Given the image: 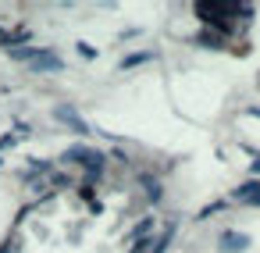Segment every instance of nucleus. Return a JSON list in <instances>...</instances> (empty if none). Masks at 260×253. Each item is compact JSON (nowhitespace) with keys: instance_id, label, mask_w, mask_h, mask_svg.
Here are the masks:
<instances>
[{"instance_id":"19","label":"nucleus","mask_w":260,"mask_h":253,"mask_svg":"<svg viewBox=\"0 0 260 253\" xmlns=\"http://www.w3.org/2000/svg\"><path fill=\"white\" fill-rule=\"evenodd\" d=\"M15 249H18V246H15V239H8L4 246H0V253H15Z\"/></svg>"},{"instance_id":"21","label":"nucleus","mask_w":260,"mask_h":253,"mask_svg":"<svg viewBox=\"0 0 260 253\" xmlns=\"http://www.w3.org/2000/svg\"><path fill=\"white\" fill-rule=\"evenodd\" d=\"M246 114H253V118H260V107H249V111H246Z\"/></svg>"},{"instance_id":"13","label":"nucleus","mask_w":260,"mask_h":253,"mask_svg":"<svg viewBox=\"0 0 260 253\" xmlns=\"http://www.w3.org/2000/svg\"><path fill=\"white\" fill-rule=\"evenodd\" d=\"M224 207H228V200H214V203H207L196 217H200V221H207V217H214V214H217V210H224Z\"/></svg>"},{"instance_id":"22","label":"nucleus","mask_w":260,"mask_h":253,"mask_svg":"<svg viewBox=\"0 0 260 253\" xmlns=\"http://www.w3.org/2000/svg\"><path fill=\"white\" fill-rule=\"evenodd\" d=\"M0 168H4V157H0Z\"/></svg>"},{"instance_id":"17","label":"nucleus","mask_w":260,"mask_h":253,"mask_svg":"<svg viewBox=\"0 0 260 253\" xmlns=\"http://www.w3.org/2000/svg\"><path fill=\"white\" fill-rule=\"evenodd\" d=\"M75 193H79V200H86V203H93V196H96V189H93V185H79Z\"/></svg>"},{"instance_id":"1","label":"nucleus","mask_w":260,"mask_h":253,"mask_svg":"<svg viewBox=\"0 0 260 253\" xmlns=\"http://www.w3.org/2000/svg\"><path fill=\"white\" fill-rule=\"evenodd\" d=\"M57 164H61V168H75V164H79L82 171H104V168H107V153H104V150H96V146L75 143V146L61 150Z\"/></svg>"},{"instance_id":"9","label":"nucleus","mask_w":260,"mask_h":253,"mask_svg":"<svg viewBox=\"0 0 260 253\" xmlns=\"http://www.w3.org/2000/svg\"><path fill=\"white\" fill-rule=\"evenodd\" d=\"M175 232H178V221H171L157 239H150V249L146 253H168V246H171V239H175Z\"/></svg>"},{"instance_id":"11","label":"nucleus","mask_w":260,"mask_h":253,"mask_svg":"<svg viewBox=\"0 0 260 253\" xmlns=\"http://www.w3.org/2000/svg\"><path fill=\"white\" fill-rule=\"evenodd\" d=\"M253 193H260V178H249V182L235 185V189H232V200H235V203H246Z\"/></svg>"},{"instance_id":"4","label":"nucleus","mask_w":260,"mask_h":253,"mask_svg":"<svg viewBox=\"0 0 260 253\" xmlns=\"http://www.w3.org/2000/svg\"><path fill=\"white\" fill-rule=\"evenodd\" d=\"M253 246V239L246 235V232H235V228H224L221 235H217V249L221 253H246Z\"/></svg>"},{"instance_id":"8","label":"nucleus","mask_w":260,"mask_h":253,"mask_svg":"<svg viewBox=\"0 0 260 253\" xmlns=\"http://www.w3.org/2000/svg\"><path fill=\"white\" fill-rule=\"evenodd\" d=\"M150 61H157V54H153V50H132V54H125V57L118 61V68H121V72H128V68H139V65H150Z\"/></svg>"},{"instance_id":"10","label":"nucleus","mask_w":260,"mask_h":253,"mask_svg":"<svg viewBox=\"0 0 260 253\" xmlns=\"http://www.w3.org/2000/svg\"><path fill=\"white\" fill-rule=\"evenodd\" d=\"M72 182H75V178H72L64 168H54V171L47 175V185H50V189H57V193H61V189H72Z\"/></svg>"},{"instance_id":"5","label":"nucleus","mask_w":260,"mask_h":253,"mask_svg":"<svg viewBox=\"0 0 260 253\" xmlns=\"http://www.w3.org/2000/svg\"><path fill=\"white\" fill-rule=\"evenodd\" d=\"M136 182L143 185V193H146V200H150L153 207L164 200V182H160V175H153V171H139Z\"/></svg>"},{"instance_id":"20","label":"nucleus","mask_w":260,"mask_h":253,"mask_svg":"<svg viewBox=\"0 0 260 253\" xmlns=\"http://www.w3.org/2000/svg\"><path fill=\"white\" fill-rule=\"evenodd\" d=\"M249 171H253V175H260V153L253 157V164H249Z\"/></svg>"},{"instance_id":"16","label":"nucleus","mask_w":260,"mask_h":253,"mask_svg":"<svg viewBox=\"0 0 260 253\" xmlns=\"http://www.w3.org/2000/svg\"><path fill=\"white\" fill-rule=\"evenodd\" d=\"M15 136H18V139H29V136H32V125H25V121H15Z\"/></svg>"},{"instance_id":"7","label":"nucleus","mask_w":260,"mask_h":253,"mask_svg":"<svg viewBox=\"0 0 260 253\" xmlns=\"http://www.w3.org/2000/svg\"><path fill=\"white\" fill-rule=\"evenodd\" d=\"M192 43L203 47V50H224V47H228V40L217 36V33H210V29H200V33L192 36Z\"/></svg>"},{"instance_id":"6","label":"nucleus","mask_w":260,"mask_h":253,"mask_svg":"<svg viewBox=\"0 0 260 253\" xmlns=\"http://www.w3.org/2000/svg\"><path fill=\"white\" fill-rule=\"evenodd\" d=\"M32 43V33L22 25V29H0V47L4 50H15V47H29Z\"/></svg>"},{"instance_id":"12","label":"nucleus","mask_w":260,"mask_h":253,"mask_svg":"<svg viewBox=\"0 0 260 253\" xmlns=\"http://www.w3.org/2000/svg\"><path fill=\"white\" fill-rule=\"evenodd\" d=\"M36 54H40V47H32V43H29V47H15V50H8V57L18 61V65H29Z\"/></svg>"},{"instance_id":"3","label":"nucleus","mask_w":260,"mask_h":253,"mask_svg":"<svg viewBox=\"0 0 260 253\" xmlns=\"http://www.w3.org/2000/svg\"><path fill=\"white\" fill-rule=\"evenodd\" d=\"M50 72H64V61H61V54L40 47V54L29 61V75H50Z\"/></svg>"},{"instance_id":"18","label":"nucleus","mask_w":260,"mask_h":253,"mask_svg":"<svg viewBox=\"0 0 260 253\" xmlns=\"http://www.w3.org/2000/svg\"><path fill=\"white\" fill-rule=\"evenodd\" d=\"M111 161H118V164H128V157H125L121 150H111Z\"/></svg>"},{"instance_id":"15","label":"nucleus","mask_w":260,"mask_h":253,"mask_svg":"<svg viewBox=\"0 0 260 253\" xmlns=\"http://www.w3.org/2000/svg\"><path fill=\"white\" fill-rule=\"evenodd\" d=\"M15 143H18V136H15V132H8V136H0V157H4V150H11Z\"/></svg>"},{"instance_id":"2","label":"nucleus","mask_w":260,"mask_h":253,"mask_svg":"<svg viewBox=\"0 0 260 253\" xmlns=\"http://www.w3.org/2000/svg\"><path fill=\"white\" fill-rule=\"evenodd\" d=\"M50 118H54L57 125H68V129H72V132H79V136H89V132H93V129H89V121H82V118H79L75 104H54Z\"/></svg>"},{"instance_id":"14","label":"nucleus","mask_w":260,"mask_h":253,"mask_svg":"<svg viewBox=\"0 0 260 253\" xmlns=\"http://www.w3.org/2000/svg\"><path fill=\"white\" fill-rule=\"evenodd\" d=\"M75 50H79V57H82V61H93V57H96V47H89L86 40H82V43H75Z\"/></svg>"}]
</instances>
